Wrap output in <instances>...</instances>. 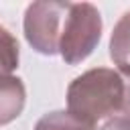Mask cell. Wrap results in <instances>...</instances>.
Listing matches in <instances>:
<instances>
[{
    "label": "cell",
    "mask_w": 130,
    "mask_h": 130,
    "mask_svg": "<svg viewBox=\"0 0 130 130\" xmlns=\"http://www.w3.org/2000/svg\"><path fill=\"white\" fill-rule=\"evenodd\" d=\"M67 112L93 130L102 122L124 114V81L120 71L95 67L75 77L67 87Z\"/></svg>",
    "instance_id": "6da1fadb"
},
{
    "label": "cell",
    "mask_w": 130,
    "mask_h": 130,
    "mask_svg": "<svg viewBox=\"0 0 130 130\" xmlns=\"http://www.w3.org/2000/svg\"><path fill=\"white\" fill-rule=\"evenodd\" d=\"M102 39V14L89 2L69 4L63 32L59 41V55L67 65L85 61Z\"/></svg>",
    "instance_id": "7a4b0ae2"
},
{
    "label": "cell",
    "mask_w": 130,
    "mask_h": 130,
    "mask_svg": "<svg viewBox=\"0 0 130 130\" xmlns=\"http://www.w3.org/2000/svg\"><path fill=\"white\" fill-rule=\"evenodd\" d=\"M69 2H32L24 12V39L41 55H57Z\"/></svg>",
    "instance_id": "3957f363"
},
{
    "label": "cell",
    "mask_w": 130,
    "mask_h": 130,
    "mask_svg": "<svg viewBox=\"0 0 130 130\" xmlns=\"http://www.w3.org/2000/svg\"><path fill=\"white\" fill-rule=\"evenodd\" d=\"M26 102V89L20 77L4 75L0 77V126L10 124L16 120Z\"/></svg>",
    "instance_id": "277c9868"
},
{
    "label": "cell",
    "mask_w": 130,
    "mask_h": 130,
    "mask_svg": "<svg viewBox=\"0 0 130 130\" xmlns=\"http://www.w3.org/2000/svg\"><path fill=\"white\" fill-rule=\"evenodd\" d=\"M110 59L118 67H130V10L120 16L110 37Z\"/></svg>",
    "instance_id": "5b68a950"
},
{
    "label": "cell",
    "mask_w": 130,
    "mask_h": 130,
    "mask_svg": "<svg viewBox=\"0 0 130 130\" xmlns=\"http://www.w3.org/2000/svg\"><path fill=\"white\" fill-rule=\"evenodd\" d=\"M18 41L0 24V77L12 75V71L18 67Z\"/></svg>",
    "instance_id": "8992f818"
},
{
    "label": "cell",
    "mask_w": 130,
    "mask_h": 130,
    "mask_svg": "<svg viewBox=\"0 0 130 130\" xmlns=\"http://www.w3.org/2000/svg\"><path fill=\"white\" fill-rule=\"evenodd\" d=\"M35 130H93L85 124H81L79 120H75L67 110H61V112H51V114H45Z\"/></svg>",
    "instance_id": "52a82bcc"
},
{
    "label": "cell",
    "mask_w": 130,
    "mask_h": 130,
    "mask_svg": "<svg viewBox=\"0 0 130 130\" xmlns=\"http://www.w3.org/2000/svg\"><path fill=\"white\" fill-rule=\"evenodd\" d=\"M98 130H130V118L120 114V116H114L106 122H102L98 126Z\"/></svg>",
    "instance_id": "ba28073f"
},
{
    "label": "cell",
    "mask_w": 130,
    "mask_h": 130,
    "mask_svg": "<svg viewBox=\"0 0 130 130\" xmlns=\"http://www.w3.org/2000/svg\"><path fill=\"white\" fill-rule=\"evenodd\" d=\"M124 81V116L130 118V67H118Z\"/></svg>",
    "instance_id": "9c48e42d"
}]
</instances>
